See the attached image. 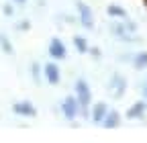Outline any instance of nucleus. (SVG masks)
Segmentation results:
<instances>
[{"label":"nucleus","mask_w":147,"mask_h":143,"mask_svg":"<svg viewBox=\"0 0 147 143\" xmlns=\"http://www.w3.org/2000/svg\"><path fill=\"white\" fill-rule=\"evenodd\" d=\"M74 92H76L80 104H82V117H90V111H88V106L92 104V90H90V86L86 84V80H76V84H74Z\"/></svg>","instance_id":"1"},{"label":"nucleus","mask_w":147,"mask_h":143,"mask_svg":"<svg viewBox=\"0 0 147 143\" xmlns=\"http://www.w3.org/2000/svg\"><path fill=\"white\" fill-rule=\"evenodd\" d=\"M61 113H63V117H65L67 121H74L76 117H80V115H82V104H80L78 96H67V98H63V102H61Z\"/></svg>","instance_id":"2"},{"label":"nucleus","mask_w":147,"mask_h":143,"mask_svg":"<svg viewBox=\"0 0 147 143\" xmlns=\"http://www.w3.org/2000/svg\"><path fill=\"white\" fill-rule=\"evenodd\" d=\"M76 8H78V14H80V25L84 29H94V12H92V8L82 2V0H76Z\"/></svg>","instance_id":"3"},{"label":"nucleus","mask_w":147,"mask_h":143,"mask_svg":"<svg viewBox=\"0 0 147 143\" xmlns=\"http://www.w3.org/2000/svg\"><path fill=\"white\" fill-rule=\"evenodd\" d=\"M110 33H113L119 41H125V43H135V41H139L137 37H133L135 33L125 25V21H123L121 25H117V23H115V25H110Z\"/></svg>","instance_id":"4"},{"label":"nucleus","mask_w":147,"mask_h":143,"mask_svg":"<svg viewBox=\"0 0 147 143\" xmlns=\"http://www.w3.org/2000/svg\"><path fill=\"white\" fill-rule=\"evenodd\" d=\"M108 90H110V94H113L115 98H121L125 94V90H127V80L123 76L115 74L113 78H110V82H108Z\"/></svg>","instance_id":"5"},{"label":"nucleus","mask_w":147,"mask_h":143,"mask_svg":"<svg viewBox=\"0 0 147 143\" xmlns=\"http://www.w3.org/2000/svg\"><path fill=\"white\" fill-rule=\"evenodd\" d=\"M43 74H45V80H47L51 86H57V84H59V80H61L59 65H57V63H53V61H49V63H45V65H43Z\"/></svg>","instance_id":"6"},{"label":"nucleus","mask_w":147,"mask_h":143,"mask_svg":"<svg viewBox=\"0 0 147 143\" xmlns=\"http://www.w3.org/2000/svg\"><path fill=\"white\" fill-rule=\"evenodd\" d=\"M49 55H51L53 59H65L67 49H65V45H63V41H61V39L53 37V39L49 41Z\"/></svg>","instance_id":"7"},{"label":"nucleus","mask_w":147,"mask_h":143,"mask_svg":"<svg viewBox=\"0 0 147 143\" xmlns=\"http://www.w3.org/2000/svg\"><path fill=\"white\" fill-rule=\"evenodd\" d=\"M12 111H14V115H18V117H37V109H35L29 100L14 102V104H12Z\"/></svg>","instance_id":"8"},{"label":"nucleus","mask_w":147,"mask_h":143,"mask_svg":"<svg viewBox=\"0 0 147 143\" xmlns=\"http://www.w3.org/2000/svg\"><path fill=\"white\" fill-rule=\"evenodd\" d=\"M108 104L106 102H96L94 106H92V111H90V117H92V123H96V125H102L106 113H108Z\"/></svg>","instance_id":"9"},{"label":"nucleus","mask_w":147,"mask_h":143,"mask_svg":"<svg viewBox=\"0 0 147 143\" xmlns=\"http://www.w3.org/2000/svg\"><path fill=\"white\" fill-rule=\"evenodd\" d=\"M119 125H121V115H119L115 109H110V111L106 113L104 121H102V127H104V129H117Z\"/></svg>","instance_id":"10"},{"label":"nucleus","mask_w":147,"mask_h":143,"mask_svg":"<svg viewBox=\"0 0 147 143\" xmlns=\"http://www.w3.org/2000/svg\"><path fill=\"white\" fill-rule=\"evenodd\" d=\"M145 109H147V104H145V102H135L131 109L127 111V117H129V119H139V117H143Z\"/></svg>","instance_id":"11"},{"label":"nucleus","mask_w":147,"mask_h":143,"mask_svg":"<svg viewBox=\"0 0 147 143\" xmlns=\"http://www.w3.org/2000/svg\"><path fill=\"white\" fill-rule=\"evenodd\" d=\"M133 67L135 69H147V53L139 51L137 55H133Z\"/></svg>","instance_id":"12"},{"label":"nucleus","mask_w":147,"mask_h":143,"mask_svg":"<svg viewBox=\"0 0 147 143\" xmlns=\"http://www.w3.org/2000/svg\"><path fill=\"white\" fill-rule=\"evenodd\" d=\"M106 12H108V16H117V19H129L127 12H125V8H121V6H117V4H110V6L106 8Z\"/></svg>","instance_id":"13"},{"label":"nucleus","mask_w":147,"mask_h":143,"mask_svg":"<svg viewBox=\"0 0 147 143\" xmlns=\"http://www.w3.org/2000/svg\"><path fill=\"white\" fill-rule=\"evenodd\" d=\"M74 45H76V49H78L80 53H88V51H90L88 41H86L84 37H80V35H76V37H74Z\"/></svg>","instance_id":"14"},{"label":"nucleus","mask_w":147,"mask_h":143,"mask_svg":"<svg viewBox=\"0 0 147 143\" xmlns=\"http://www.w3.org/2000/svg\"><path fill=\"white\" fill-rule=\"evenodd\" d=\"M31 74H33L35 84H41V65H39V63H33V65H31Z\"/></svg>","instance_id":"15"},{"label":"nucleus","mask_w":147,"mask_h":143,"mask_svg":"<svg viewBox=\"0 0 147 143\" xmlns=\"http://www.w3.org/2000/svg\"><path fill=\"white\" fill-rule=\"evenodd\" d=\"M0 45H2V49H4V53H8V55H12V43L4 37L2 33H0Z\"/></svg>","instance_id":"16"},{"label":"nucleus","mask_w":147,"mask_h":143,"mask_svg":"<svg viewBox=\"0 0 147 143\" xmlns=\"http://www.w3.org/2000/svg\"><path fill=\"white\" fill-rule=\"evenodd\" d=\"M2 10H4V14H6V16H12V14H14V10H12V6H8V4H6V6H4Z\"/></svg>","instance_id":"17"},{"label":"nucleus","mask_w":147,"mask_h":143,"mask_svg":"<svg viewBox=\"0 0 147 143\" xmlns=\"http://www.w3.org/2000/svg\"><path fill=\"white\" fill-rule=\"evenodd\" d=\"M90 53H92V55H94V57H100V51H98L96 47H92V49H90Z\"/></svg>","instance_id":"18"},{"label":"nucleus","mask_w":147,"mask_h":143,"mask_svg":"<svg viewBox=\"0 0 147 143\" xmlns=\"http://www.w3.org/2000/svg\"><path fill=\"white\" fill-rule=\"evenodd\" d=\"M18 29H23V31H25V29H29V23H21V25H18Z\"/></svg>","instance_id":"19"},{"label":"nucleus","mask_w":147,"mask_h":143,"mask_svg":"<svg viewBox=\"0 0 147 143\" xmlns=\"http://www.w3.org/2000/svg\"><path fill=\"white\" fill-rule=\"evenodd\" d=\"M143 96L147 98V84H145V88H143Z\"/></svg>","instance_id":"20"},{"label":"nucleus","mask_w":147,"mask_h":143,"mask_svg":"<svg viewBox=\"0 0 147 143\" xmlns=\"http://www.w3.org/2000/svg\"><path fill=\"white\" fill-rule=\"evenodd\" d=\"M14 2H18V4H25V2H27V0H14Z\"/></svg>","instance_id":"21"}]
</instances>
